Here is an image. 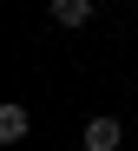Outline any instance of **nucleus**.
Masks as SVG:
<instances>
[{
	"mask_svg": "<svg viewBox=\"0 0 138 151\" xmlns=\"http://www.w3.org/2000/svg\"><path fill=\"white\" fill-rule=\"evenodd\" d=\"M118 138H125L118 118H92V125H86V151H118Z\"/></svg>",
	"mask_w": 138,
	"mask_h": 151,
	"instance_id": "obj_1",
	"label": "nucleus"
},
{
	"mask_svg": "<svg viewBox=\"0 0 138 151\" xmlns=\"http://www.w3.org/2000/svg\"><path fill=\"white\" fill-rule=\"evenodd\" d=\"M26 132H33V118H26V105H0V145H20Z\"/></svg>",
	"mask_w": 138,
	"mask_h": 151,
	"instance_id": "obj_2",
	"label": "nucleus"
},
{
	"mask_svg": "<svg viewBox=\"0 0 138 151\" xmlns=\"http://www.w3.org/2000/svg\"><path fill=\"white\" fill-rule=\"evenodd\" d=\"M53 20H59V27H86V20H92V0H53Z\"/></svg>",
	"mask_w": 138,
	"mask_h": 151,
	"instance_id": "obj_3",
	"label": "nucleus"
}]
</instances>
